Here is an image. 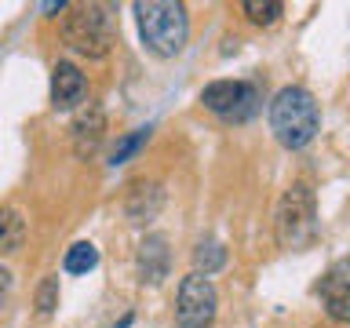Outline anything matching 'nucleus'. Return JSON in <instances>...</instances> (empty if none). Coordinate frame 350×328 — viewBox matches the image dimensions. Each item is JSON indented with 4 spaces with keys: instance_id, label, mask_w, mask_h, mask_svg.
Listing matches in <instances>:
<instances>
[{
    "instance_id": "nucleus-1",
    "label": "nucleus",
    "mask_w": 350,
    "mask_h": 328,
    "mask_svg": "<svg viewBox=\"0 0 350 328\" xmlns=\"http://www.w3.org/2000/svg\"><path fill=\"white\" fill-rule=\"evenodd\" d=\"M270 128L281 146L288 150L306 146L321 128V109H317L314 95L306 87H281L270 102Z\"/></svg>"
},
{
    "instance_id": "nucleus-2",
    "label": "nucleus",
    "mask_w": 350,
    "mask_h": 328,
    "mask_svg": "<svg viewBox=\"0 0 350 328\" xmlns=\"http://www.w3.org/2000/svg\"><path fill=\"white\" fill-rule=\"evenodd\" d=\"M139 15V33L142 44L161 55V59H172L186 48L190 40V18H186L183 4H172V0H146V4H135Z\"/></svg>"
},
{
    "instance_id": "nucleus-3",
    "label": "nucleus",
    "mask_w": 350,
    "mask_h": 328,
    "mask_svg": "<svg viewBox=\"0 0 350 328\" xmlns=\"http://www.w3.org/2000/svg\"><path fill=\"white\" fill-rule=\"evenodd\" d=\"M273 234L278 245L288 251L306 248L317 237V208H314V190L306 182H292L284 190L278 215H273Z\"/></svg>"
},
{
    "instance_id": "nucleus-4",
    "label": "nucleus",
    "mask_w": 350,
    "mask_h": 328,
    "mask_svg": "<svg viewBox=\"0 0 350 328\" xmlns=\"http://www.w3.org/2000/svg\"><path fill=\"white\" fill-rule=\"evenodd\" d=\"M62 37L73 51L88 55V59H106L113 48V26L109 15L98 4H77L62 22Z\"/></svg>"
},
{
    "instance_id": "nucleus-5",
    "label": "nucleus",
    "mask_w": 350,
    "mask_h": 328,
    "mask_svg": "<svg viewBox=\"0 0 350 328\" xmlns=\"http://www.w3.org/2000/svg\"><path fill=\"white\" fill-rule=\"evenodd\" d=\"M219 295L212 277L204 273H190L179 284V299H175V317H179V328H208L215 317Z\"/></svg>"
},
{
    "instance_id": "nucleus-6",
    "label": "nucleus",
    "mask_w": 350,
    "mask_h": 328,
    "mask_svg": "<svg viewBox=\"0 0 350 328\" xmlns=\"http://www.w3.org/2000/svg\"><path fill=\"white\" fill-rule=\"evenodd\" d=\"M201 102H204V109H212L223 120L241 124V120H248L259 109V92L245 81H212L201 92Z\"/></svg>"
},
{
    "instance_id": "nucleus-7",
    "label": "nucleus",
    "mask_w": 350,
    "mask_h": 328,
    "mask_svg": "<svg viewBox=\"0 0 350 328\" xmlns=\"http://www.w3.org/2000/svg\"><path fill=\"white\" fill-rule=\"evenodd\" d=\"M321 299H325V310H328V317H332V321L350 325V259L336 262V266L325 273V281H321Z\"/></svg>"
},
{
    "instance_id": "nucleus-8",
    "label": "nucleus",
    "mask_w": 350,
    "mask_h": 328,
    "mask_svg": "<svg viewBox=\"0 0 350 328\" xmlns=\"http://www.w3.org/2000/svg\"><path fill=\"white\" fill-rule=\"evenodd\" d=\"M103 131H106V117H103V106L98 102H88L81 113L73 117V153L77 157H92L103 142Z\"/></svg>"
},
{
    "instance_id": "nucleus-9",
    "label": "nucleus",
    "mask_w": 350,
    "mask_h": 328,
    "mask_svg": "<svg viewBox=\"0 0 350 328\" xmlns=\"http://www.w3.org/2000/svg\"><path fill=\"white\" fill-rule=\"evenodd\" d=\"M84 92H88V81L73 62L55 66V73H51V106L55 109H73L84 98Z\"/></svg>"
},
{
    "instance_id": "nucleus-10",
    "label": "nucleus",
    "mask_w": 350,
    "mask_h": 328,
    "mask_svg": "<svg viewBox=\"0 0 350 328\" xmlns=\"http://www.w3.org/2000/svg\"><path fill=\"white\" fill-rule=\"evenodd\" d=\"M139 277L146 284H161L168 277V241L161 234H150L139 245Z\"/></svg>"
},
{
    "instance_id": "nucleus-11",
    "label": "nucleus",
    "mask_w": 350,
    "mask_h": 328,
    "mask_svg": "<svg viewBox=\"0 0 350 328\" xmlns=\"http://www.w3.org/2000/svg\"><path fill=\"white\" fill-rule=\"evenodd\" d=\"M161 201H164V193H161L157 182H139L135 190H131V197H128V215L131 219H153L157 208H161Z\"/></svg>"
},
{
    "instance_id": "nucleus-12",
    "label": "nucleus",
    "mask_w": 350,
    "mask_h": 328,
    "mask_svg": "<svg viewBox=\"0 0 350 328\" xmlns=\"http://www.w3.org/2000/svg\"><path fill=\"white\" fill-rule=\"evenodd\" d=\"M22 241H26V219L15 208H0V256L18 251Z\"/></svg>"
},
{
    "instance_id": "nucleus-13",
    "label": "nucleus",
    "mask_w": 350,
    "mask_h": 328,
    "mask_svg": "<svg viewBox=\"0 0 350 328\" xmlns=\"http://www.w3.org/2000/svg\"><path fill=\"white\" fill-rule=\"evenodd\" d=\"M223 262H226V248L219 245V241H201V245L193 248V273H215V270H223Z\"/></svg>"
},
{
    "instance_id": "nucleus-14",
    "label": "nucleus",
    "mask_w": 350,
    "mask_h": 328,
    "mask_svg": "<svg viewBox=\"0 0 350 328\" xmlns=\"http://www.w3.org/2000/svg\"><path fill=\"white\" fill-rule=\"evenodd\" d=\"M62 266H66V273H88V270H95L98 266V248L88 245V241H77V245L66 251Z\"/></svg>"
},
{
    "instance_id": "nucleus-15",
    "label": "nucleus",
    "mask_w": 350,
    "mask_h": 328,
    "mask_svg": "<svg viewBox=\"0 0 350 328\" xmlns=\"http://www.w3.org/2000/svg\"><path fill=\"white\" fill-rule=\"evenodd\" d=\"M241 11H245L248 22H256V26H270V22L281 18L284 4H281V0H245Z\"/></svg>"
},
{
    "instance_id": "nucleus-16",
    "label": "nucleus",
    "mask_w": 350,
    "mask_h": 328,
    "mask_svg": "<svg viewBox=\"0 0 350 328\" xmlns=\"http://www.w3.org/2000/svg\"><path fill=\"white\" fill-rule=\"evenodd\" d=\"M146 139H150V128H139V131H131L128 139H120V142H117V150H113V164H124V161H128L131 153H135Z\"/></svg>"
},
{
    "instance_id": "nucleus-17",
    "label": "nucleus",
    "mask_w": 350,
    "mask_h": 328,
    "mask_svg": "<svg viewBox=\"0 0 350 328\" xmlns=\"http://www.w3.org/2000/svg\"><path fill=\"white\" fill-rule=\"evenodd\" d=\"M55 306H59V277H48L37 288V310L40 314H51Z\"/></svg>"
},
{
    "instance_id": "nucleus-18",
    "label": "nucleus",
    "mask_w": 350,
    "mask_h": 328,
    "mask_svg": "<svg viewBox=\"0 0 350 328\" xmlns=\"http://www.w3.org/2000/svg\"><path fill=\"white\" fill-rule=\"evenodd\" d=\"M8 292H11V273H8L4 266H0V299H4Z\"/></svg>"
}]
</instances>
